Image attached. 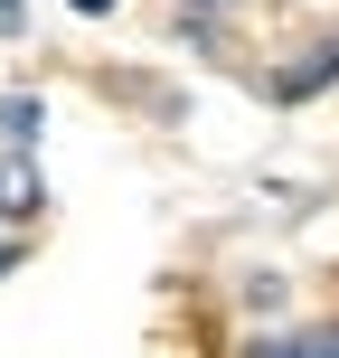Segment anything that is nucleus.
<instances>
[{
	"mask_svg": "<svg viewBox=\"0 0 339 358\" xmlns=\"http://www.w3.org/2000/svg\"><path fill=\"white\" fill-rule=\"evenodd\" d=\"M29 217H48V179L29 151H0V227H29Z\"/></svg>",
	"mask_w": 339,
	"mask_h": 358,
	"instance_id": "obj_1",
	"label": "nucleus"
},
{
	"mask_svg": "<svg viewBox=\"0 0 339 358\" xmlns=\"http://www.w3.org/2000/svg\"><path fill=\"white\" fill-rule=\"evenodd\" d=\"M245 358H339V321H302V330H254Z\"/></svg>",
	"mask_w": 339,
	"mask_h": 358,
	"instance_id": "obj_2",
	"label": "nucleus"
},
{
	"mask_svg": "<svg viewBox=\"0 0 339 358\" xmlns=\"http://www.w3.org/2000/svg\"><path fill=\"white\" fill-rule=\"evenodd\" d=\"M330 76H339V38H321L311 57H292V66L273 76V104H311V94H321Z\"/></svg>",
	"mask_w": 339,
	"mask_h": 358,
	"instance_id": "obj_3",
	"label": "nucleus"
},
{
	"mask_svg": "<svg viewBox=\"0 0 339 358\" xmlns=\"http://www.w3.org/2000/svg\"><path fill=\"white\" fill-rule=\"evenodd\" d=\"M38 132H48V94H0V142L38 151Z\"/></svg>",
	"mask_w": 339,
	"mask_h": 358,
	"instance_id": "obj_4",
	"label": "nucleus"
},
{
	"mask_svg": "<svg viewBox=\"0 0 339 358\" xmlns=\"http://www.w3.org/2000/svg\"><path fill=\"white\" fill-rule=\"evenodd\" d=\"M29 29V0H0V38H19Z\"/></svg>",
	"mask_w": 339,
	"mask_h": 358,
	"instance_id": "obj_5",
	"label": "nucleus"
},
{
	"mask_svg": "<svg viewBox=\"0 0 339 358\" xmlns=\"http://www.w3.org/2000/svg\"><path fill=\"white\" fill-rule=\"evenodd\" d=\"M66 10H75V19H113L123 0H66Z\"/></svg>",
	"mask_w": 339,
	"mask_h": 358,
	"instance_id": "obj_6",
	"label": "nucleus"
},
{
	"mask_svg": "<svg viewBox=\"0 0 339 358\" xmlns=\"http://www.w3.org/2000/svg\"><path fill=\"white\" fill-rule=\"evenodd\" d=\"M19 255H29V245H19V236H0V273H19Z\"/></svg>",
	"mask_w": 339,
	"mask_h": 358,
	"instance_id": "obj_7",
	"label": "nucleus"
},
{
	"mask_svg": "<svg viewBox=\"0 0 339 358\" xmlns=\"http://www.w3.org/2000/svg\"><path fill=\"white\" fill-rule=\"evenodd\" d=\"M179 10H236V0H179Z\"/></svg>",
	"mask_w": 339,
	"mask_h": 358,
	"instance_id": "obj_8",
	"label": "nucleus"
}]
</instances>
